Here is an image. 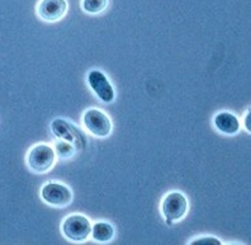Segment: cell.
I'll return each mask as SVG.
<instances>
[{"mask_svg": "<svg viewBox=\"0 0 251 245\" xmlns=\"http://www.w3.org/2000/svg\"><path fill=\"white\" fill-rule=\"evenodd\" d=\"M41 197L49 205L55 207H66L73 201V192L65 184L58 182H49L41 190Z\"/></svg>", "mask_w": 251, "mask_h": 245, "instance_id": "obj_5", "label": "cell"}, {"mask_svg": "<svg viewBox=\"0 0 251 245\" xmlns=\"http://www.w3.org/2000/svg\"><path fill=\"white\" fill-rule=\"evenodd\" d=\"M215 126L225 135H236L240 131V121L230 112H220L215 117Z\"/></svg>", "mask_w": 251, "mask_h": 245, "instance_id": "obj_9", "label": "cell"}, {"mask_svg": "<svg viewBox=\"0 0 251 245\" xmlns=\"http://www.w3.org/2000/svg\"><path fill=\"white\" fill-rule=\"evenodd\" d=\"M56 150H57L58 157L62 158V159H66V158H70L74 155V151H75V147L68 142V141H64V142H58L56 145Z\"/></svg>", "mask_w": 251, "mask_h": 245, "instance_id": "obj_12", "label": "cell"}, {"mask_svg": "<svg viewBox=\"0 0 251 245\" xmlns=\"http://www.w3.org/2000/svg\"><path fill=\"white\" fill-rule=\"evenodd\" d=\"M62 233L71 242H85L92 234V222L84 215H71L62 222Z\"/></svg>", "mask_w": 251, "mask_h": 245, "instance_id": "obj_3", "label": "cell"}, {"mask_svg": "<svg viewBox=\"0 0 251 245\" xmlns=\"http://www.w3.org/2000/svg\"><path fill=\"white\" fill-rule=\"evenodd\" d=\"M68 12L66 0H41L37 6V13L41 19L46 22H57L64 18Z\"/></svg>", "mask_w": 251, "mask_h": 245, "instance_id": "obj_8", "label": "cell"}, {"mask_svg": "<svg viewBox=\"0 0 251 245\" xmlns=\"http://www.w3.org/2000/svg\"><path fill=\"white\" fill-rule=\"evenodd\" d=\"M56 151L46 144L34 145L28 151L27 164L34 173H46L55 165Z\"/></svg>", "mask_w": 251, "mask_h": 245, "instance_id": "obj_2", "label": "cell"}, {"mask_svg": "<svg viewBox=\"0 0 251 245\" xmlns=\"http://www.w3.org/2000/svg\"><path fill=\"white\" fill-rule=\"evenodd\" d=\"M108 3H109L108 0H83L81 6L84 12L89 14H100L107 9Z\"/></svg>", "mask_w": 251, "mask_h": 245, "instance_id": "obj_11", "label": "cell"}, {"mask_svg": "<svg viewBox=\"0 0 251 245\" xmlns=\"http://www.w3.org/2000/svg\"><path fill=\"white\" fill-rule=\"evenodd\" d=\"M51 130L53 135L62 141H68L75 147V150H81L86 145L85 136L79 131L74 125L66 120L57 118L51 123Z\"/></svg>", "mask_w": 251, "mask_h": 245, "instance_id": "obj_6", "label": "cell"}, {"mask_svg": "<svg viewBox=\"0 0 251 245\" xmlns=\"http://www.w3.org/2000/svg\"><path fill=\"white\" fill-rule=\"evenodd\" d=\"M88 84L90 88L94 90L95 95L104 103H110L113 102L116 93L109 83L108 78L105 77V74L100 70H92L88 74Z\"/></svg>", "mask_w": 251, "mask_h": 245, "instance_id": "obj_7", "label": "cell"}, {"mask_svg": "<svg viewBox=\"0 0 251 245\" xmlns=\"http://www.w3.org/2000/svg\"><path fill=\"white\" fill-rule=\"evenodd\" d=\"M92 238L98 243H108L114 238L113 226L104 221L95 222L92 226Z\"/></svg>", "mask_w": 251, "mask_h": 245, "instance_id": "obj_10", "label": "cell"}, {"mask_svg": "<svg viewBox=\"0 0 251 245\" xmlns=\"http://www.w3.org/2000/svg\"><path fill=\"white\" fill-rule=\"evenodd\" d=\"M246 126H248V130L250 131V113L246 116Z\"/></svg>", "mask_w": 251, "mask_h": 245, "instance_id": "obj_14", "label": "cell"}, {"mask_svg": "<svg viewBox=\"0 0 251 245\" xmlns=\"http://www.w3.org/2000/svg\"><path fill=\"white\" fill-rule=\"evenodd\" d=\"M192 245H221V240H218L217 238H213V236H204V238H198L196 240H192L190 242Z\"/></svg>", "mask_w": 251, "mask_h": 245, "instance_id": "obj_13", "label": "cell"}, {"mask_svg": "<svg viewBox=\"0 0 251 245\" xmlns=\"http://www.w3.org/2000/svg\"><path fill=\"white\" fill-rule=\"evenodd\" d=\"M161 211L166 220V224L172 226L174 222L185 218L188 212V199L181 192L168 193L161 203Z\"/></svg>", "mask_w": 251, "mask_h": 245, "instance_id": "obj_1", "label": "cell"}, {"mask_svg": "<svg viewBox=\"0 0 251 245\" xmlns=\"http://www.w3.org/2000/svg\"><path fill=\"white\" fill-rule=\"evenodd\" d=\"M83 122L85 129L95 137H107L112 132V121L100 109L90 108L84 113Z\"/></svg>", "mask_w": 251, "mask_h": 245, "instance_id": "obj_4", "label": "cell"}]
</instances>
